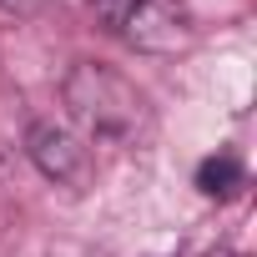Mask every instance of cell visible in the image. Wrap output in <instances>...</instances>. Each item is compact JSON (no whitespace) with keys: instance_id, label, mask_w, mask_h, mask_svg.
<instances>
[{"instance_id":"obj_3","label":"cell","mask_w":257,"mask_h":257,"mask_svg":"<svg viewBox=\"0 0 257 257\" xmlns=\"http://www.w3.org/2000/svg\"><path fill=\"white\" fill-rule=\"evenodd\" d=\"M26 152L61 187H86V177H91V152L81 147V137H71L66 126H56V121H36L31 126V132H26Z\"/></svg>"},{"instance_id":"obj_2","label":"cell","mask_w":257,"mask_h":257,"mask_svg":"<svg viewBox=\"0 0 257 257\" xmlns=\"http://www.w3.org/2000/svg\"><path fill=\"white\" fill-rule=\"evenodd\" d=\"M91 11L111 36L152 56H172L192 41V16L182 0H91Z\"/></svg>"},{"instance_id":"obj_4","label":"cell","mask_w":257,"mask_h":257,"mask_svg":"<svg viewBox=\"0 0 257 257\" xmlns=\"http://www.w3.org/2000/svg\"><path fill=\"white\" fill-rule=\"evenodd\" d=\"M197 187H202L207 197H232V192L242 187V162H237L232 152L207 157V162L197 167Z\"/></svg>"},{"instance_id":"obj_5","label":"cell","mask_w":257,"mask_h":257,"mask_svg":"<svg viewBox=\"0 0 257 257\" xmlns=\"http://www.w3.org/2000/svg\"><path fill=\"white\" fill-rule=\"evenodd\" d=\"M0 11H16V16H31V11H41V0H0Z\"/></svg>"},{"instance_id":"obj_1","label":"cell","mask_w":257,"mask_h":257,"mask_svg":"<svg viewBox=\"0 0 257 257\" xmlns=\"http://www.w3.org/2000/svg\"><path fill=\"white\" fill-rule=\"evenodd\" d=\"M66 106L101 142H126V137H137L142 121H147V96L121 71L96 66V61H81L66 76Z\"/></svg>"}]
</instances>
